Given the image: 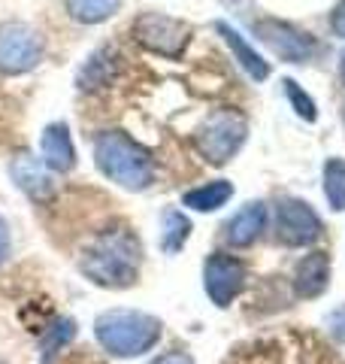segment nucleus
Instances as JSON below:
<instances>
[{
    "instance_id": "18",
    "label": "nucleus",
    "mask_w": 345,
    "mask_h": 364,
    "mask_svg": "<svg viewBox=\"0 0 345 364\" xmlns=\"http://www.w3.org/2000/svg\"><path fill=\"white\" fill-rule=\"evenodd\" d=\"M324 198L333 213L345 210V158H327L324 164Z\"/></svg>"
},
{
    "instance_id": "7",
    "label": "nucleus",
    "mask_w": 345,
    "mask_h": 364,
    "mask_svg": "<svg viewBox=\"0 0 345 364\" xmlns=\"http://www.w3.org/2000/svg\"><path fill=\"white\" fill-rule=\"evenodd\" d=\"M273 228H275V240L282 246H291V249L315 243L321 231H324L321 215L309 207L306 200H297V198H285L275 203Z\"/></svg>"
},
{
    "instance_id": "17",
    "label": "nucleus",
    "mask_w": 345,
    "mask_h": 364,
    "mask_svg": "<svg viewBox=\"0 0 345 364\" xmlns=\"http://www.w3.org/2000/svg\"><path fill=\"white\" fill-rule=\"evenodd\" d=\"M121 9V0H67V13L79 25H100Z\"/></svg>"
},
{
    "instance_id": "15",
    "label": "nucleus",
    "mask_w": 345,
    "mask_h": 364,
    "mask_svg": "<svg viewBox=\"0 0 345 364\" xmlns=\"http://www.w3.org/2000/svg\"><path fill=\"white\" fill-rule=\"evenodd\" d=\"M13 179L18 182V188H21V191H28L33 200H43V198H49V195H52V182H49V176H45V170H43L37 161H33L31 155L16 158V164H13Z\"/></svg>"
},
{
    "instance_id": "10",
    "label": "nucleus",
    "mask_w": 345,
    "mask_h": 364,
    "mask_svg": "<svg viewBox=\"0 0 345 364\" xmlns=\"http://www.w3.org/2000/svg\"><path fill=\"white\" fill-rule=\"evenodd\" d=\"M40 161L43 167L55 170V173H67V170L76 167V146L67 122L45 124V131L40 136Z\"/></svg>"
},
{
    "instance_id": "22",
    "label": "nucleus",
    "mask_w": 345,
    "mask_h": 364,
    "mask_svg": "<svg viewBox=\"0 0 345 364\" xmlns=\"http://www.w3.org/2000/svg\"><path fill=\"white\" fill-rule=\"evenodd\" d=\"M9 246H13V231H9L4 215H0V264H4L6 255H9Z\"/></svg>"
},
{
    "instance_id": "1",
    "label": "nucleus",
    "mask_w": 345,
    "mask_h": 364,
    "mask_svg": "<svg viewBox=\"0 0 345 364\" xmlns=\"http://www.w3.org/2000/svg\"><path fill=\"white\" fill-rule=\"evenodd\" d=\"M79 270L103 289H128L140 273V243L128 231H103L91 240L79 261Z\"/></svg>"
},
{
    "instance_id": "19",
    "label": "nucleus",
    "mask_w": 345,
    "mask_h": 364,
    "mask_svg": "<svg viewBox=\"0 0 345 364\" xmlns=\"http://www.w3.org/2000/svg\"><path fill=\"white\" fill-rule=\"evenodd\" d=\"M73 337H76V322L73 318H61V322L43 337V364H49L58 355V349L67 346Z\"/></svg>"
},
{
    "instance_id": "8",
    "label": "nucleus",
    "mask_w": 345,
    "mask_h": 364,
    "mask_svg": "<svg viewBox=\"0 0 345 364\" xmlns=\"http://www.w3.org/2000/svg\"><path fill=\"white\" fill-rule=\"evenodd\" d=\"M255 37L263 46H270V52L279 55L288 64H303L318 52V43L306 31L288 25V21H275V18L255 21Z\"/></svg>"
},
{
    "instance_id": "21",
    "label": "nucleus",
    "mask_w": 345,
    "mask_h": 364,
    "mask_svg": "<svg viewBox=\"0 0 345 364\" xmlns=\"http://www.w3.org/2000/svg\"><path fill=\"white\" fill-rule=\"evenodd\" d=\"M103 58H106V52H97L94 58L85 64L82 76H79V88H100L109 82V64H103Z\"/></svg>"
},
{
    "instance_id": "9",
    "label": "nucleus",
    "mask_w": 345,
    "mask_h": 364,
    "mask_svg": "<svg viewBox=\"0 0 345 364\" xmlns=\"http://www.w3.org/2000/svg\"><path fill=\"white\" fill-rule=\"evenodd\" d=\"M203 289L215 306H230L246 289V264L227 252H212L203 264Z\"/></svg>"
},
{
    "instance_id": "6",
    "label": "nucleus",
    "mask_w": 345,
    "mask_h": 364,
    "mask_svg": "<svg viewBox=\"0 0 345 364\" xmlns=\"http://www.w3.org/2000/svg\"><path fill=\"white\" fill-rule=\"evenodd\" d=\"M43 37L25 21H4L0 25V73L21 76L31 73L43 61Z\"/></svg>"
},
{
    "instance_id": "24",
    "label": "nucleus",
    "mask_w": 345,
    "mask_h": 364,
    "mask_svg": "<svg viewBox=\"0 0 345 364\" xmlns=\"http://www.w3.org/2000/svg\"><path fill=\"white\" fill-rule=\"evenodd\" d=\"M330 25H333V33H336V37H345V0L336 6V13H333Z\"/></svg>"
},
{
    "instance_id": "14",
    "label": "nucleus",
    "mask_w": 345,
    "mask_h": 364,
    "mask_svg": "<svg viewBox=\"0 0 345 364\" xmlns=\"http://www.w3.org/2000/svg\"><path fill=\"white\" fill-rule=\"evenodd\" d=\"M230 198H234V186H230L227 179H212V182H206V186L185 191L182 203L197 213H215V210H221Z\"/></svg>"
},
{
    "instance_id": "5",
    "label": "nucleus",
    "mask_w": 345,
    "mask_h": 364,
    "mask_svg": "<svg viewBox=\"0 0 345 364\" xmlns=\"http://www.w3.org/2000/svg\"><path fill=\"white\" fill-rule=\"evenodd\" d=\"M133 40L143 46V49L160 55V58H182V52L188 49L191 43V25L182 18H172L164 13H143L133 18L131 25Z\"/></svg>"
},
{
    "instance_id": "20",
    "label": "nucleus",
    "mask_w": 345,
    "mask_h": 364,
    "mask_svg": "<svg viewBox=\"0 0 345 364\" xmlns=\"http://www.w3.org/2000/svg\"><path fill=\"white\" fill-rule=\"evenodd\" d=\"M285 95H288V100H291V107H294V112L300 116L303 122H315L318 119V107H315V100L306 95V91L294 82V79H285Z\"/></svg>"
},
{
    "instance_id": "25",
    "label": "nucleus",
    "mask_w": 345,
    "mask_h": 364,
    "mask_svg": "<svg viewBox=\"0 0 345 364\" xmlns=\"http://www.w3.org/2000/svg\"><path fill=\"white\" fill-rule=\"evenodd\" d=\"M339 73H342V79H345V49H342V55H339Z\"/></svg>"
},
{
    "instance_id": "4",
    "label": "nucleus",
    "mask_w": 345,
    "mask_h": 364,
    "mask_svg": "<svg viewBox=\"0 0 345 364\" xmlns=\"http://www.w3.org/2000/svg\"><path fill=\"white\" fill-rule=\"evenodd\" d=\"M246 136H248V119L243 112L221 107L200 122V128L194 131V146L209 164L221 167L243 149Z\"/></svg>"
},
{
    "instance_id": "13",
    "label": "nucleus",
    "mask_w": 345,
    "mask_h": 364,
    "mask_svg": "<svg viewBox=\"0 0 345 364\" xmlns=\"http://www.w3.org/2000/svg\"><path fill=\"white\" fill-rule=\"evenodd\" d=\"M215 31L224 37L227 49L234 52V58L239 61V67H243V70L255 79V82H263V79L270 76V61H263V55L255 52V46H251L236 28H230L227 21H215Z\"/></svg>"
},
{
    "instance_id": "3",
    "label": "nucleus",
    "mask_w": 345,
    "mask_h": 364,
    "mask_svg": "<svg viewBox=\"0 0 345 364\" xmlns=\"http://www.w3.org/2000/svg\"><path fill=\"white\" fill-rule=\"evenodd\" d=\"M164 325L143 310H106L94 318V337L112 358H136L158 346Z\"/></svg>"
},
{
    "instance_id": "11",
    "label": "nucleus",
    "mask_w": 345,
    "mask_h": 364,
    "mask_svg": "<svg viewBox=\"0 0 345 364\" xmlns=\"http://www.w3.org/2000/svg\"><path fill=\"white\" fill-rule=\"evenodd\" d=\"M330 286V255L327 252H309L297 261L294 270V291L300 298L312 301L321 298Z\"/></svg>"
},
{
    "instance_id": "23",
    "label": "nucleus",
    "mask_w": 345,
    "mask_h": 364,
    "mask_svg": "<svg viewBox=\"0 0 345 364\" xmlns=\"http://www.w3.org/2000/svg\"><path fill=\"white\" fill-rule=\"evenodd\" d=\"M152 364H194V358L188 355V352L172 349V352H164V355H160V358H155Z\"/></svg>"
},
{
    "instance_id": "2",
    "label": "nucleus",
    "mask_w": 345,
    "mask_h": 364,
    "mask_svg": "<svg viewBox=\"0 0 345 364\" xmlns=\"http://www.w3.org/2000/svg\"><path fill=\"white\" fill-rule=\"evenodd\" d=\"M94 164L103 176L128 191H146L155 182L152 155L124 131H103L94 136Z\"/></svg>"
},
{
    "instance_id": "12",
    "label": "nucleus",
    "mask_w": 345,
    "mask_h": 364,
    "mask_svg": "<svg viewBox=\"0 0 345 364\" xmlns=\"http://www.w3.org/2000/svg\"><path fill=\"white\" fill-rule=\"evenodd\" d=\"M263 228H267V207L261 200H251L224 225V240L234 249H246L258 240Z\"/></svg>"
},
{
    "instance_id": "16",
    "label": "nucleus",
    "mask_w": 345,
    "mask_h": 364,
    "mask_svg": "<svg viewBox=\"0 0 345 364\" xmlns=\"http://www.w3.org/2000/svg\"><path fill=\"white\" fill-rule=\"evenodd\" d=\"M191 237V219L182 210H164L160 215V249L167 255L179 252Z\"/></svg>"
}]
</instances>
